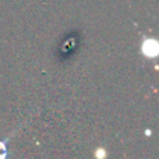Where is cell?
I'll use <instances>...</instances> for the list:
<instances>
[{
  "instance_id": "cell-1",
  "label": "cell",
  "mask_w": 159,
  "mask_h": 159,
  "mask_svg": "<svg viewBox=\"0 0 159 159\" xmlns=\"http://www.w3.org/2000/svg\"><path fill=\"white\" fill-rule=\"evenodd\" d=\"M159 53V43L157 39L145 36L141 42V55L147 59H155Z\"/></svg>"
},
{
  "instance_id": "cell-3",
  "label": "cell",
  "mask_w": 159,
  "mask_h": 159,
  "mask_svg": "<svg viewBox=\"0 0 159 159\" xmlns=\"http://www.w3.org/2000/svg\"><path fill=\"white\" fill-rule=\"evenodd\" d=\"M95 157L96 158H105L106 157V151H105L103 148H98L95 151Z\"/></svg>"
},
{
  "instance_id": "cell-2",
  "label": "cell",
  "mask_w": 159,
  "mask_h": 159,
  "mask_svg": "<svg viewBox=\"0 0 159 159\" xmlns=\"http://www.w3.org/2000/svg\"><path fill=\"white\" fill-rule=\"evenodd\" d=\"M8 140H10V137L0 140V159H6L8 157V147H7Z\"/></svg>"
}]
</instances>
